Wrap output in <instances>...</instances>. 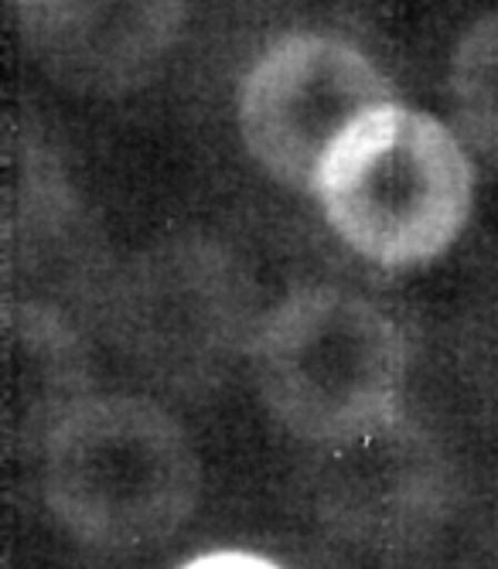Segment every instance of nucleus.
I'll use <instances>...</instances> for the list:
<instances>
[{
    "mask_svg": "<svg viewBox=\"0 0 498 569\" xmlns=\"http://www.w3.org/2000/svg\"><path fill=\"white\" fill-rule=\"evenodd\" d=\"M246 273L198 239L165 242L123 273L110 328L117 348L155 382L171 389L212 386L249 331Z\"/></svg>",
    "mask_w": 498,
    "mask_h": 569,
    "instance_id": "nucleus-4",
    "label": "nucleus"
},
{
    "mask_svg": "<svg viewBox=\"0 0 498 569\" xmlns=\"http://www.w3.org/2000/svg\"><path fill=\"white\" fill-rule=\"evenodd\" d=\"M44 501L89 549L171 539L198 505L202 468L185 427L143 396H89L44 447Z\"/></svg>",
    "mask_w": 498,
    "mask_h": 569,
    "instance_id": "nucleus-1",
    "label": "nucleus"
},
{
    "mask_svg": "<svg viewBox=\"0 0 498 569\" xmlns=\"http://www.w3.org/2000/svg\"><path fill=\"white\" fill-rule=\"evenodd\" d=\"M89 396L79 328L56 303L0 297V457L44 450Z\"/></svg>",
    "mask_w": 498,
    "mask_h": 569,
    "instance_id": "nucleus-6",
    "label": "nucleus"
},
{
    "mask_svg": "<svg viewBox=\"0 0 498 569\" xmlns=\"http://www.w3.org/2000/svg\"><path fill=\"white\" fill-rule=\"evenodd\" d=\"M89 546L31 498H0V569H89Z\"/></svg>",
    "mask_w": 498,
    "mask_h": 569,
    "instance_id": "nucleus-10",
    "label": "nucleus"
},
{
    "mask_svg": "<svg viewBox=\"0 0 498 569\" xmlns=\"http://www.w3.org/2000/svg\"><path fill=\"white\" fill-rule=\"evenodd\" d=\"M249 358L273 417L318 447L400 420L407 338L382 307L352 290L290 293L257 325Z\"/></svg>",
    "mask_w": 498,
    "mask_h": 569,
    "instance_id": "nucleus-2",
    "label": "nucleus"
},
{
    "mask_svg": "<svg viewBox=\"0 0 498 569\" xmlns=\"http://www.w3.org/2000/svg\"><path fill=\"white\" fill-rule=\"evenodd\" d=\"M181 569H280L277 562L253 556V552H239V549H222V552H209L198 556L191 562H185Z\"/></svg>",
    "mask_w": 498,
    "mask_h": 569,
    "instance_id": "nucleus-11",
    "label": "nucleus"
},
{
    "mask_svg": "<svg viewBox=\"0 0 498 569\" xmlns=\"http://www.w3.org/2000/svg\"><path fill=\"white\" fill-rule=\"evenodd\" d=\"M471 188L461 140L440 120L386 102L331 147L311 191L348 249L400 270L434 260L458 239Z\"/></svg>",
    "mask_w": 498,
    "mask_h": 569,
    "instance_id": "nucleus-3",
    "label": "nucleus"
},
{
    "mask_svg": "<svg viewBox=\"0 0 498 569\" xmlns=\"http://www.w3.org/2000/svg\"><path fill=\"white\" fill-rule=\"evenodd\" d=\"M178 28V0H59L24 14L34 56L62 82L110 92L151 66Z\"/></svg>",
    "mask_w": 498,
    "mask_h": 569,
    "instance_id": "nucleus-7",
    "label": "nucleus"
},
{
    "mask_svg": "<svg viewBox=\"0 0 498 569\" xmlns=\"http://www.w3.org/2000/svg\"><path fill=\"white\" fill-rule=\"evenodd\" d=\"M451 96L471 143L498 161V14L461 38L451 62Z\"/></svg>",
    "mask_w": 498,
    "mask_h": 569,
    "instance_id": "nucleus-9",
    "label": "nucleus"
},
{
    "mask_svg": "<svg viewBox=\"0 0 498 569\" xmlns=\"http://www.w3.org/2000/svg\"><path fill=\"white\" fill-rule=\"evenodd\" d=\"M392 102L382 72L331 34H287L239 89V133L257 164L290 188H315L331 147Z\"/></svg>",
    "mask_w": 498,
    "mask_h": 569,
    "instance_id": "nucleus-5",
    "label": "nucleus"
},
{
    "mask_svg": "<svg viewBox=\"0 0 498 569\" xmlns=\"http://www.w3.org/2000/svg\"><path fill=\"white\" fill-rule=\"evenodd\" d=\"M72 212L56 153L38 133L0 120V280L28 277L52 260Z\"/></svg>",
    "mask_w": 498,
    "mask_h": 569,
    "instance_id": "nucleus-8",
    "label": "nucleus"
},
{
    "mask_svg": "<svg viewBox=\"0 0 498 569\" xmlns=\"http://www.w3.org/2000/svg\"><path fill=\"white\" fill-rule=\"evenodd\" d=\"M11 4H18V8H21V14H28V11H41V8H48V4H59V0H11Z\"/></svg>",
    "mask_w": 498,
    "mask_h": 569,
    "instance_id": "nucleus-12",
    "label": "nucleus"
}]
</instances>
